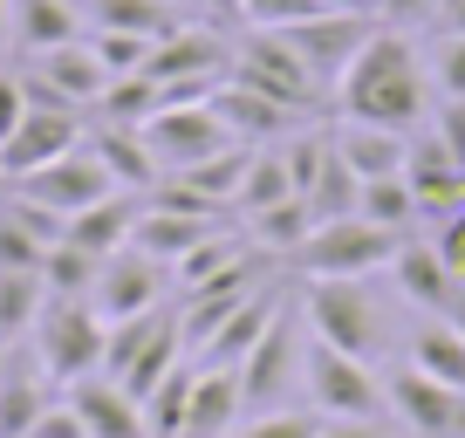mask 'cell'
<instances>
[{"label": "cell", "instance_id": "obj_8", "mask_svg": "<svg viewBox=\"0 0 465 438\" xmlns=\"http://www.w3.org/2000/svg\"><path fill=\"white\" fill-rule=\"evenodd\" d=\"M281 42L302 55V69L315 75L322 89H335V75L356 62V48L377 35V15L370 7H322V15H308V21H288V28H274Z\"/></svg>", "mask_w": 465, "mask_h": 438}, {"label": "cell", "instance_id": "obj_32", "mask_svg": "<svg viewBox=\"0 0 465 438\" xmlns=\"http://www.w3.org/2000/svg\"><path fill=\"white\" fill-rule=\"evenodd\" d=\"M356 213L377 219V226H391V234H404V226H418V192H411V178H363V199H356Z\"/></svg>", "mask_w": 465, "mask_h": 438}, {"label": "cell", "instance_id": "obj_1", "mask_svg": "<svg viewBox=\"0 0 465 438\" xmlns=\"http://www.w3.org/2000/svg\"><path fill=\"white\" fill-rule=\"evenodd\" d=\"M335 110L356 124H383V131H418L424 110H431V69H424L418 42L404 28H383L356 48L342 75H335Z\"/></svg>", "mask_w": 465, "mask_h": 438}, {"label": "cell", "instance_id": "obj_43", "mask_svg": "<svg viewBox=\"0 0 465 438\" xmlns=\"http://www.w3.org/2000/svg\"><path fill=\"white\" fill-rule=\"evenodd\" d=\"M370 15H377L383 28H404V35H411V28H424V21L438 15V0H377Z\"/></svg>", "mask_w": 465, "mask_h": 438}, {"label": "cell", "instance_id": "obj_38", "mask_svg": "<svg viewBox=\"0 0 465 438\" xmlns=\"http://www.w3.org/2000/svg\"><path fill=\"white\" fill-rule=\"evenodd\" d=\"M83 42H89V55H96V62H103V69H110V75H137V69H144V62H151V42H144V35L89 28Z\"/></svg>", "mask_w": 465, "mask_h": 438}, {"label": "cell", "instance_id": "obj_5", "mask_svg": "<svg viewBox=\"0 0 465 438\" xmlns=\"http://www.w3.org/2000/svg\"><path fill=\"white\" fill-rule=\"evenodd\" d=\"M28 343H35V356L48 363L55 383H75V377H96L103 370L110 322H103L96 302H83V294H48L42 315H35V329H28Z\"/></svg>", "mask_w": 465, "mask_h": 438}, {"label": "cell", "instance_id": "obj_36", "mask_svg": "<svg viewBox=\"0 0 465 438\" xmlns=\"http://www.w3.org/2000/svg\"><path fill=\"white\" fill-rule=\"evenodd\" d=\"M96 274H103V261H96V254H83L75 240H55V247H48V261H42V288H48V294H83V302H89Z\"/></svg>", "mask_w": 465, "mask_h": 438}, {"label": "cell", "instance_id": "obj_15", "mask_svg": "<svg viewBox=\"0 0 465 438\" xmlns=\"http://www.w3.org/2000/svg\"><path fill=\"white\" fill-rule=\"evenodd\" d=\"M48 391H62V383L48 377V363L35 356V343L28 336L0 343V438H28V424L55 404Z\"/></svg>", "mask_w": 465, "mask_h": 438}, {"label": "cell", "instance_id": "obj_26", "mask_svg": "<svg viewBox=\"0 0 465 438\" xmlns=\"http://www.w3.org/2000/svg\"><path fill=\"white\" fill-rule=\"evenodd\" d=\"M89 151L103 158V172L116 178L124 192H151L158 185V158H151V144H144V131H124V124H89Z\"/></svg>", "mask_w": 465, "mask_h": 438}, {"label": "cell", "instance_id": "obj_51", "mask_svg": "<svg viewBox=\"0 0 465 438\" xmlns=\"http://www.w3.org/2000/svg\"><path fill=\"white\" fill-rule=\"evenodd\" d=\"M363 7H377V0H363Z\"/></svg>", "mask_w": 465, "mask_h": 438}, {"label": "cell", "instance_id": "obj_46", "mask_svg": "<svg viewBox=\"0 0 465 438\" xmlns=\"http://www.w3.org/2000/svg\"><path fill=\"white\" fill-rule=\"evenodd\" d=\"M431 28H438V35H465V0H438Z\"/></svg>", "mask_w": 465, "mask_h": 438}, {"label": "cell", "instance_id": "obj_12", "mask_svg": "<svg viewBox=\"0 0 465 438\" xmlns=\"http://www.w3.org/2000/svg\"><path fill=\"white\" fill-rule=\"evenodd\" d=\"M144 144H151V158H158V172H185V164L213 158V151L240 144V137L219 124L213 103H164L158 117L144 124Z\"/></svg>", "mask_w": 465, "mask_h": 438}, {"label": "cell", "instance_id": "obj_41", "mask_svg": "<svg viewBox=\"0 0 465 438\" xmlns=\"http://www.w3.org/2000/svg\"><path fill=\"white\" fill-rule=\"evenodd\" d=\"M322 15V0H240V21L247 28H288V21Z\"/></svg>", "mask_w": 465, "mask_h": 438}, {"label": "cell", "instance_id": "obj_42", "mask_svg": "<svg viewBox=\"0 0 465 438\" xmlns=\"http://www.w3.org/2000/svg\"><path fill=\"white\" fill-rule=\"evenodd\" d=\"M28 438H89V424L75 418V404H69V397H55V404H48L42 418L28 424Z\"/></svg>", "mask_w": 465, "mask_h": 438}, {"label": "cell", "instance_id": "obj_48", "mask_svg": "<svg viewBox=\"0 0 465 438\" xmlns=\"http://www.w3.org/2000/svg\"><path fill=\"white\" fill-rule=\"evenodd\" d=\"M445 322H451V329H459V336H465V288H459V302L445 308Z\"/></svg>", "mask_w": 465, "mask_h": 438}, {"label": "cell", "instance_id": "obj_37", "mask_svg": "<svg viewBox=\"0 0 465 438\" xmlns=\"http://www.w3.org/2000/svg\"><path fill=\"white\" fill-rule=\"evenodd\" d=\"M48 247H55V240H42L21 213H7V205H0V274H42Z\"/></svg>", "mask_w": 465, "mask_h": 438}, {"label": "cell", "instance_id": "obj_14", "mask_svg": "<svg viewBox=\"0 0 465 438\" xmlns=\"http://www.w3.org/2000/svg\"><path fill=\"white\" fill-rule=\"evenodd\" d=\"M7 192H21V199H35V205H48V213H62V219H75L83 205H96L103 192H124L110 172H103V158L96 151H69V158H55V164H42V172H28V178H15Z\"/></svg>", "mask_w": 465, "mask_h": 438}, {"label": "cell", "instance_id": "obj_13", "mask_svg": "<svg viewBox=\"0 0 465 438\" xmlns=\"http://www.w3.org/2000/svg\"><path fill=\"white\" fill-rule=\"evenodd\" d=\"M383 391H391V418L404 424L411 438H465V397L451 391V383L424 377L418 363H397L391 377H383Z\"/></svg>", "mask_w": 465, "mask_h": 438}, {"label": "cell", "instance_id": "obj_25", "mask_svg": "<svg viewBox=\"0 0 465 438\" xmlns=\"http://www.w3.org/2000/svg\"><path fill=\"white\" fill-rule=\"evenodd\" d=\"M89 28H116V35H144V42H164L172 28H185L192 7L178 0H83Z\"/></svg>", "mask_w": 465, "mask_h": 438}, {"label": "cell", "instance_id": "obj_27", "mask_svg": "<svg viewBox=\"0 0 465 438\" xmlns=\"http://www.w3.org/2000/svg\"><path fill=\"white\" fill-rule=\"evenodd\" d=\"M274 315H281V294H274V288L247 294V302H240V308H232V315H226V322H219V329H213V343H205V350H199V363L240 370V356H247L253 343H261V329H267V322H274Z\"/></svg>", "mask_w": 465, "mask_h": 438}, {"label": "cell", "instance_id": "obj_35", "mask_svg": "<svg viewBox=\"0 0 465 438\" xmlns=\"http://www.w3.org/2000/svg\"><path fill=\"white\" fill-rule=\"evenodd\" d=\"M48 288L42 274H0V343H21L35 329V315H42Z\"/></svg>", "mask_w": 465, "mask_h": 438}, {"label": "cell", "instance_id": "obj_22", "mask_svg": "<svg viewBox=\"0 0 465 438\" xmlns=\"http://www.w3.org/2000/svg\"><path fill=\"white\" fill-rule=\"evenodd\" d=\"M240 411H247V397H240V377H232V370H219V363L192 370L185 438H232V432H240Z\"/></svg>", "mask_w": 465, "mask_h": 438}, {"label": "cell", "instance_id": "obj_20", "mask_svg": "<svg viewBox=\"0 0 465 438\" xmlns=\"http://www.w3.org/2000/svg\"><path fill=\"white\" fill-rule=\"evenodd\" d=\"M89 21H83V0H15L7 7V42L21 55H42V48H69L83 42Z\"/></svg>", "mask_w": 465, "mask_h": 438}, {"label": "cell", "instance_id": "obj_21", "mask_svg": "<svg viewBox=\"0 0 465 438\" xmlns=\"http://www.w3.org/2000/svg\"><path fill=\"white\" fill-rule=\"evenodd\" d=\"M329 144H335V158H342L356 178H397V172H404L411 137L404 131H383V124L342 117V124H329Z\"/></svg>", "mask_w": 465, "mask_h": 438}, {"label": "cell", "instance_id": "obj_50", "mask_svg": "<svg viewBox=\"0 0 465 438\" xmlns=\"http://www.w3.org/2000/svg\"><path fill=\"white\" fill-rule=\"evenodd\" d=\"M322 7H363V0H322Z\"/></svg>", "mask_w": 465, "mask_h": 438}, {"label": "cell", "instance_id": "obj_23", "mask_svg": "<svg viewBox=\"0 0 465 438\" xmlns=\"http://www.w3.org/2000/svg\"><path fill=\"white\" fill-rule=\"evenodd\" d=\"M213 226H219V219H192V213H172V205H144V213H137V226H131V247L172 274V267L185 261V254L199 247Z\"/></svg>", "mask_w": 465, "mask_h": 438}, {"label": "cell", "instance_id": "obj_17", "mask_svg": "<svg viewBox=\"0 0 465 438\" xmlns=\"http://www.w3.org/2000/svg\"><path fill=\"white\" fill-rule=\"evenodd\" d=\"M391 274H397V302L424 308V315H445V308L459 302V288H465V281L451 274V261L438 254V240H404Z\"/></svg>", "mask_w": 465, "mask_h": 438}, {"label": "cell", "instance_id": "obj_9", "mask_svg": "<svg viewBox=\"0 0 465 438\" xmlns=\"http://www.w3.org/2000/svg\"><path fill=\"white\" fill-rule=\"evenodd\" d=\"M232 83H247V89H261V96L288 103L294 117H308V110L322 103V83L302 69V55H294L274 28H253L247 42H240V55H232Z\"/></svg>", "mask_w": 465, "mask_h": 438}, {"label": "cell", "instance_id": "obj_30", "mask_svg": "<svg viewBox=\"0 0 465 438\" xmlns=\"http://www.w3.org/2000/svg\"><path fill=\"white\" fill-rule=\"evenodd\" d=\"M294 199V178H288V158H281V144H253L247 151V172H240V213H267V205Z\"/></svg>", "mask_w": 465, "mask_h": 438}, {"label": "cell", "instance_id": "obj_45", "mask_svg": "<svg viewBox=\"0 0 465 438\" xmlns=\"http://www.w3.org/2000/svg\"><path fill=\"white\" fill-rule=\"evenodd\" d=\"M315 438H397L383 418H322Z\"/></svg>", "mask_w": 465, "mask_h": 438}, {"label": "cell", "instance_id": "obj_6", "mask_svg": "<svg viewBox=\"0 0 465 438\" xmlns=\"http://www.w3.org/2000/svg\"><path fill=\"white\" fill-rule=\"evenodd\" d=\"M302 391L322 418H391V391H383L377 363L342 356L329 343L308 336V363H302Z\"/></svg>", "mask_w": 465, "mask_h": 438}, {"label": "cell", "instance_id": "obj_31", "mask_svg": "<svg viewBox=\"0 0 465 438\" xmlns=\"http://www.w3.org/2000/svg\"><path fill=\"white\" fill-rule=\"evenodd\" d=\"M356 199H363V178L349 172V164L335 158V144H329V158H322L315 185L302 192V205L315 213V226H322V219H349V213H356Z\"/></svg>", "mask_w": 465, "mask_h": 438}, {"label": "cell", "instance_id": "obj_24", "mask_svg": "<svg viewBox=\"0 0 465 438\" xmlns=\"http://www.w3.org/2000/svg\"><path fill=\"white\" fill-rule=\"evenodd\" d=\"M137 213H144V205H137L131 192H103L96 205H83V213L69 219V234H62V240H75L83 254L110 261V254H124V247H131V226H137Z\"/></svg>", "mask_w": 465, "mask_h": 438}, {"label": "cell", "instance_id": "obj_40", "mask_svg": "<svg viewBox=\"0 0 465 438\" xmlns=\"http://www.w3.org/2000/svg\"><path fill=\"white\" fill-rule=\"evenodd\" d=\"M431 69V96H465V35H438V55L424 62Z\"/></svg>", "mask_w": 465, "mask_h": 438}, {"label": "cell", "instance_id": "obj_3", "mask_svg": "<svg viewBox=\"0 0 465 438\" xmlns=\"http://www.w3.org/2000/svg\"><path fill=\"white\" fill-rule=\"evenodd\" d=\"M404 240L411 234H391V226H377V219L349 213V219L308 226V240L288 254V261L302 267L308 281H370V274H391V261H397Z\"/></svg>", "mask_w": 465, "mask_h": 438}, {"label": "cell", "instance_id": "obj_47", "mask_svg": "<svg viewBox=\"0 0 465 438\" xmlns=\"http://www.w3.org/2000/svg\"><path fill=\"white\" fill-rule=\"evenodd\" d=\"M199 15L219 21V28H232V21H240V0H199Z\"/></svg>", "mask_w": 465, "mask_h": 438}, {"label": "cell", "instance_id": "obj_16", "mask_svg": "<svg viewBox=\"0 0 465 438\" xmlns=\"http://www.w3.org/2000/svg\"><path fill=\"white\" fill-rule=\"evenodd\" d=\"M89 302H96L103 322H131V315H144V308L164 302V267L144 261L137 247H124V254H110V261H103V274H96V288H89Z\"/></svg>", "mask_w": 465, "mask_h": 438}, {"label": "cell", "instance_id": "obj_34", "mask_svg": "<svg viewBox=\"0 0 465 438\" xmlns=\"http://www.w3.org/2000/svg\"><path fill=\"white\" fill-rule=\"evenodd\" d=\"M308 226H315V213H308L302 199H281V205H267V213H247V234L261 240L267 254H294L308 240Z\"/></svg>", "mask_w": 465, "mask_h": 438}, {"label": "cell", "instance_id": "obj_2", "mask_svg": "<svg viewBox=\"0 0 465 438\" xmlns=\"http://www.w3.org/2000/svg\"><path fill=\"white\" fill-rule=\"evenodd\" d=\"M302 322L315 343H329L342 356H363V363H377L391 350V302L370 281H315L302 294Z\"/></svg>", "mask_w": 465, "mask_h": 438}, {"label": "cell", "instance_id": "obj_10", "mask_svg": "<svg viewBox=\"0 0 465 438\" xmlns=\"http://www.w3.org/2000/svg\"><path fill=\"white\" fill-rule=\"evenodd\" d=\"M89 144V117L83 110H48V103H28V117L15 124V137L0 144V185L42 172V164L69 158V151Z\"/></svg>", "mask_w": 465, "mask_h": 438}, {"label": "cell", "instance_id": "obj_39", "mask_svg": "<svg viewBox=\"0 0 465 438\" xmlns=\"http://www.w3.org/2000/svg\"><path fill=\"white\" fill-rule=\"evenodd\" d=\"M315 432H322V411H315V404H308V411L274 404V411H253L232 438H315Z\"/></svg>", "mask_w": 465, "mask_h": 438}, {"label": "cell", "instance_id": "obj_4", "mask_svg": "<svg viewBox=\"0 0 465 438\" xmlns=\"http://www.w3.org/2000/svg\"><path fill=\"white\" fill-rule=\"evenodd\" d=\"M232 55H240V48L226 42V28L192 15L185 28H172L164 42H151L144 75L164 89V103H213V89L232 75Z\"/></svg>", "mask_w": 465, "mask_h": 438}, {"label": "cell", "instance_id": "obj_18", "mask_svg": "<svg viewBox=\"0 0 465 438\" xmlns=\"http://www.w3.org/2000/svg\"><path fill=\"white\" fill-rule=\"evenodd\" d=\"M69 391V404H75V418L89 424V438H151V424H144V404H137L131 391L116 377H75V383H62Z\"/></svg>", "mask_w": 465, "mask_h": 438}, {"label": "cell", "instance_id": "obj_52", "mask_svg": "<svg viewBox=\"0 0 465 438\" xmlns=\"http://www.w3.org/2000/svg\"><path fill=\"white\" fill-rule=\"evenodd\" d=\"M185 7H199V0H185Z\"/></svg>", "mask_w": 465, "mask_h": 438}, {"label": "cell", "instance_id": "obj_29", "mask_svg": "<svg viewBox=\"0 0 465 438\" xmlns=\"http://www.w3.org/2000/svg\"><path fill=\"white\" fill-rule=\"evenodd\" d=\"M158 110H164V89L151 83L144 69L137 75H110V89L96 96V124H124V131H144Z\"/></svg>", "mask_w": 465, "mask_h": 438}, {"label": "cell", "instance_id": "obj_19", "mask_svg": "<svg viewBox=\"0 0 465 438\" xmlns=\"http://www.w3.org/2000/svg\"><path fill=\"white\" fill-rule=\"evenodd\" d=\"M213 110H219V124H226L232 137H240V144H281V137L294 131V110L288 103H274V96H261V89H247V83H219L213 89Z\"/></svg>", "mask_w": 465, "mask_h": 438}, {"label": "cell", "instance_id": "obj_11", "mask_svg": "<svg viewBox=\"0 0 465 438\" xmlns=\"http://www.w3.org/2000/svg\"><path fill=\"white\" fill-rule=\"evenodd\" d=\"M21 89H28V103H48V110H96V96L110 89V69L89 55V42H69L28 55Z\"/></svg>", "mask_w": 465, "mask_h": 438}, {"label": "cell", "instance_id": "obj_28", "mask_svg": "<svg viewBox=\"0 0 465 438\" xmlns=\"http://www.w3.org/2000/svg\"><path fill=\"white\" fill-rule=\"evenodd\" d=\"M404 363H418L424 377L451 383V391L465 397V336L451 329L445 315H424L418 329H411V356H404Z\"/></svg>", "mask_w": 465, "mask_h": 438}, {"label": "cell", "instance_id": "obj_33", "mask_svg": "<svg viewBox=\"0 0 465 438\" xmlns=\"http://www.w3.org/2000/svg\"><path fill=\"white\" fill-rule=\"evenodd\" d=\"M192 370H199V363H178L172 377H164L158 391L144 397V424H151V438H185V411H192Z\"/></svg>", "mask_w": 465, "mask_h": 438}, {"label": "cell", "instance_id": "obj_44", "mask_svg": "<svg viewBox=\"0 0 465 438\" xmlns=\"http://www.w3.org/2000/svg\"><path fill=\"white\" fill-rule=\"evenodd\" d=\"M28 117V89H21V75L15 69H0V144L15 137V124Z\"/></svg>", "mask_w": 465, "mask_h": 438}, {"label": "cell", "instance_id": "obj_7", "mask_svg": "<svg viewBox=\"0 0 465 438\" xmlns=\"http://www.w3.org/2000/svg\"><path fill=\"white\" fill-rule=\"evenodd\" d=\"M302 363H308V322L294 315L288 302H281V315L261 329V343H253L247 356H240V397H247V411H274L288 404V391L302 383Z\"/></svg>", "mask_w": 465, "mask_h": 438}, {"label": "cell", "instance_id": "obj_49", "mask_svg": "<svg viewBox=\"0 0 465 438\" xmlns=\"http://www.w3.org/2000/svg\"><path fill=\"white\" fill-rule=\"evenodd\" d=\"M7 7H15V0H0V42H7Z\"/></svg>", "mask_w": 465, "mask_h": 438}]
</instances>
